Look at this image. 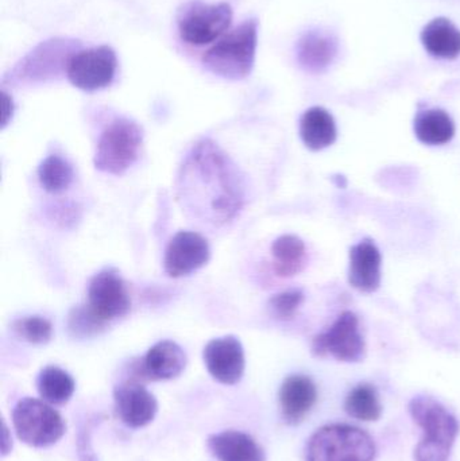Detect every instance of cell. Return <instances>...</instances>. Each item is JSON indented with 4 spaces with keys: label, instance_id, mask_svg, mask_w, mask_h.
<instances>
[{
    "label": "cell",
    "instance_id": "cell-1",
    "mask_svg": "<svg viewBox=\"0 0 460 461\" xmlns=\"http://www.w3.org/2000/svg\"><path fill=\"white\" fill-rule=\"evenodd\" d=\"M181 200L203 221L221 226L242 210V178L231 159L212 140L194 146L180 176Z\"/></svg>",
    "mask_w": 460,
    "mask_h": 461
},
{
    "label": "cell",
    "instance_id": "cell-2",
    "mask_svg": "<svg viewBox=\"0 0 460 461\" xmlns=\"http://www.w3.org/2000/svg\"><path fill=\"white\" fill-rule=\"evenodd\" d=\"M410 411L423 429V440L415 449L416 461H447L459 432L455 417L431 397L413 398Z\"/></svg>",
    "mask_w": 460,
    "mask_h": 461
},
{
    "label": "cell",
    "instance_id": "cell-3",
    "mask_svg": "<svg viewBox=\"0 0 460 461\" xmlns=\"http://www.w3.org/2000/svg\"><path fill=\"white\" fill-rule=\"evenodd\" d=\"M257 41L258 26L250 19L216 42L203 57V64L219 77L242 80L253 70Z\"/></svg>",
    "mask_w": 460,
    "mask_h": 461
},
{
    "label": "cell",
    "instance_id": "cell-4",
    "mask_svg": "<svg viewBox=\"0 0 460 461\" xmlns=\"http://www.w3.org/2000/svg\"><path fill=\"white\" fill-rule=\"evenodd\" d=\"M375 446L365 430L350 425H329L311 438L308 461H373Z\"/></svg>",
    "mask_w": 460,
    "mask_h": 461
},
{
    "label": "cell",
    "instance_id": "cell-5",
    "mask_svg": "<svg viewBox=\"0 0 460 461\" xmlns=\"http://www.w3.org/2000/svg\"><path fill=\"white\" fill-rule=\"evenodd\" d=\"M143 134L129 119H118L103 131L95 154V167L108 175H123L140 156Z\"/></svg>",
    "mask_w": 460,
    "mask_h": 461
},
{
    "label": "cell",
    "instance_id": "cell-6",
    "mask_svg": "<svg viewBox=\"0 0 460 461\" xmlns=\"http://www.w3.org/2000/svg\"><path fill=\"white\" fill-rule=\"evenodd\" d=\"M77 41L53 38L40 43L11 70L14 83H43L67 73L70 59L77 53Z\"/></svg>",
    "mask_w": 460,
    "mask_h": 461
},
{
    "label": "cell",
    "instance_id": "cell-7",
    "mask_svg": "<svg viewBox=\"0 0 460 461\" xmlns=\"http://www.w3.org/2000/svg\"><path fill=\"white\" fill-rule=\"evenodd\" d=\"M13 422L18 438L34 448L53 446L65 433L62 417L48 403L35 398H24L16 403Z\"/></svg>",
    "mask_w": 460,
    "mask_h": 461
},
{
    "label": "cell",
    "instance_id": "cell-8",
    "mask_svg": "<svg viewBox=\"0 0 460 461\" xmlns=\"http://www.w3.org/2000/svg\"><path fill=\"white\" fill-rule=\"evenodd\" d=\"M231 21L232 10L227 3L191 2L178 13V30L189 45L204 46L221 37Z\"/></svg>",
    "mask_w": 460,
    "mask_h": 461
},
{
    "label": "cell",
    "instance_id": "cell-9",
    "mask_svg": "<svg viewBox=\"0 0 460 461\" xmlns=\"http://www.w3.org/2000/svg\"><path fill=\"white\" fill-rule=\"evenodd\" d=\"M312 352L315 357L332 355L340 362H359L365 355V340L356 314L343 312L326 332L313 339Z\"/></svg>",
    "mask_w": 460,
    "mask_h": 461
},
{
    "label": "cell",
    "instance_id": "cell-10",
    "mask_svg": "<svg viewBox=\"0 0 460 461\" xmlns=\"http://www.w3.org/2000/svg\"><path fill=\"white\" fill-rule=\"evenodd\" d=\"M116 65L115 51L108 46H99L77 51L68 64L67 76L76 88L97 91L113 83Z\"/></svg>",
    "mask_w": 460,
    "mask_h": 461
},
{
    "label": "cell",
    "instance_id": "cell-11",
    "mask_svg": "<svg viewBox=\"0 0 460 461\" xmlns=\"http://www.w3.org/2000/svg\"><path fill=\"white\" fill-rule=\"evenodd\" d=\"M86 306L104 324L124 316L130 311L131 301L126 284L118 271L105 268L92 278L88 287Z\"/></svg>",
    "mask_w": 460,
    "mask_h": 461
},
{
    "label": "cell",
    "instance_id": "cell-12",
    "mask_svg": "<svg viewBox=\"0 0 460 461\" xmlns=\"http://www.w3.org/2000/svg\"><path fill=\"white\" fill-rule=\"evenodd\" d=\"M210 255V244L204 236L192 230H180L167 244L165 271L172 278L189 276L207 265Z\"/></svg>",
    "mask_w": 460,
    "mask_h": 461
},
{
    "label": "cell",
    "instance_id": "cell-13",
    "mask_svg": "<svg viewBox=\"0 0 460 461\" xmlns=\"http://www.w3.org/2000/svg\"><path fill=\"white\" fill-rule=\"evenodd\" d=\"M115 411L119 420L129 428H143L156 417V398L138 381H126L113 390Z\"/></svg>",
    "mask_w": 460,
    "mask_h": 461
},
{
    "label": "cell",
    "instance_id": "cell-14",
    "mask_svg": "<svg viewBox=\"0 0 460 461\" xmlns=\"http://www.w3.org/2000/svg\"><path fill=\"white\" fill-rule=\"evenodd\" d=\"M203 357L208 373L221 384H238L245 373V352L234 336L211 340L205 346Z\"/></svg>",
    "mask_w": 460,
    "mask_h": 461
},
{
    "label": "cell",
    "instance_id": "cell-15",
    "mask_svg": "<svg viewBox=\"0 0 460 461\" xmlns=\"http://www.w3.org/2000/svg\"><path fill=\"white\" fill-rule=\"evenodd\" d=\"M383 257L374 241L370 239L359 241L350 249L348 282L359 292L373 293L381 285Z\"/></svg>",
    "mask_w": 460,
    "mask_h": 461
},
{
    "label": "cell",
    "instance_id": "cell-16",
    "mask_svg": "<svg viewBox=\"0 0 460 461\" xmlns=\"http://www.w3.org/2000/svg\"><path fill=\"white\" fill-rule=\"evenodd\" d=\"M186 366V355L175 341L164 340L151 347L140 363V374L153 381L177 378Z\"/></svg>",
    "mask_w": 460,
    "mask_h": 461
},
{
    "label": "cell",
    "instance_id": "cell-17",
    "mask_svg": "<svg viewBox=\"0 0 460 461\" xmlns=\"http://www.w3.org/2000/svg\"><path fill=\"white\" fill-rule=\"evenodd\" d=\"M318 392L312 379L305 375H292L284 381L280 390L283 417L288 424L304 420L315 405Z\"/></svg>",
    "mask_w": 460,
    "mask_h": 461
},
{
    "label": "cell",
    "instance_id": "cell-18",
    "mask_svg": "<svg viewBox=\"0 0 460 461\" xmlns=\"http://www.w3.org/2000/svg\"><path fill=\"white\" fill-rule=\"evenodd\" d=\"M208 449L219 461H265L264 449L251 436L238 430L212 435L208 438Z\"/></svg>",
    "mask_w": 460,
    "mask_h": 461
},
{
    "label": "cell",
    "instance_id": "cell-19",
    "mask_svg": "<svg viewBox=\"0 0 460 461\" xmlns=\"http://www.w3.org/2000/svg\"><path fill=\"white\" fill-rule=\"evenodd\" d=\"M337 124L329 111L312 107L302 116L300 137L310 150L329 148L337 140Z\"/></svg>",
    "mask_w": 460,
    "mask_h": 461
},
{
    "label": "cell",
    "instance_id": "cell-20",
    "mask_svg": "<svg viewBox=\"0 0 460 461\" xmlns=\"http://www.w3.org/2000/svg\"><path fill=\"white\" fill-rule=\"evenodd\" d=\"M424 48L437 59H454L460 54V32L448 19L437 18L421 32Z\"/></svg>",
    "mask_w": 460,
    "mask_h": 461
},
{
    "label": "cell",
    "instance_id": "cell-21",
    "mask_svg": "<svg viewBox=\"0 0 460 461\" xmlns=\"http://www.w3.org/2000/svg\"><path fill=\"white\" fill-rule=\"evenodd\" d=\"M337 54V43L329 35L311 32L300 40L297 46V59L308 72H321L326 69Z\"/></svg>",
    "mask_w": 460,
    "mask_h": 461
},
{
    "label": "cell",
    "instance_id": "cell-22",
    "mask_svg": "<svg viewBox=\"0 0 460 461\" xmlns=\"http://www.w3.org/2000/svg\"><path fill=\"white\" fill-rule=\"evenodd\" d=\"M415 134L424 145L443 146L455 135V124L446 111H421L415 119Z\"/></svg>",
    "mask_w": 460,
    "mask_h": 461
},
{
    "label": "cell",
    "instance_id": "cell-23",
    "mask_svg": "<svg viewBox=\"0 0 460 461\" xmlns=\"http://www.w3.org/2000/svg\"><path fill=\"white\" fill-rule=\"evenodd\" d=\"M275 271L277 276L288 278L296 276L307 262L304 241L296 235H283L272 246Z\"/></svg>",
    "mask_w": 460,
    "mask_h": 461
},
{
    "label": "cell",
    "instance_id": "cell-24",
    "mask_svg": "<svg viewBox=\"0 0 460 461\" xmlns=\"http://www.w3.org/2000/svg\"><path fill=\"white\" fill-rule=\"evenodd\" d=\"M37 387L45 402L62 405L72 398L76 384L67 371L56 366H49L38 375Z\"/></svg>",
    "mask_w": 460,
    "mask_h": 461
},
{
    "label": "cell",
    "instance_id": "cell-25",
    "mask_svg": "<svg viewBox=\"0 0 460 461\" xmlns=\"http://www.w3.org/2000/svg\"><path fill=\"white\" fill-rule=\"evenodd\" d=\"M345 409L354 419L361 421H377L381 416L377 390L372 384H358L346 398Z\"/></svg>",
    "mask_w": 460,
    "mask_h": 461
},
{
    "label": "cell",
    "instance_id": "cell-26",
    "mask_svg": "<svg viewBox=\"0 0 460 461\" xmlns=\"http://www.w3.org/2000/svg\"><path fill=\"white\" fill-rule=\"evenodd\" d=\"M41 185L49 194H59L70 185L73 180L72 167L59 156H49L41 162L38 169Z\"/></svg>",
    "mask_w": 460,
    "mask_h": 461
},
{
    "label": "cell",
    "instance_id": "cell-27",
    "mask_svg": "<svg viewBox=\"0 0 460 461\" xmlns=\"http://www.w3.org/2000/svg\"><path fill=\"white\" fill-rule=\"evenodd\" d=\"M14 330L23 340L32 344H46L53 335V325L45 317L32 316L18 320Z\"/></svg>",
    "mask_w": 460,
    "mask_h": 461
},
{
    "label": "cell",
    "instance_id": "cell-28",
    "mask_svg": "<svg viewBox=\"0 0 460 461\" xmlns=\"http://www.w3.org/2000/svg\"><path fill=\"white\" fill-rule=\"evenodd\" d=\"M304 301V293L300 289L285 290L270 298L273 313L281 320H291Z\"/></svg>",
    "mask_w": 460,
    "mask_h": 461
},
{
    "label": "cell",
    "instance_id": "cell-29",
    "mask_svg": "<svg viewBox=\"0 0 460 461\" xmlns=\"http://www.w3.org/2000/svg\"><path fill=\"white\" fill-rule=\"evenodd\" d=\"M104 327L88 306L73 309L69 316V330L75 336H91L99 332Z\"/></svg>",
    "mask_w": 460,
    "mask_h": 461
},
{
    "label": "cell",
    "instance_id": "cell-30",
    "mask_svg": "<svg viewBox=\"0 0 460 461\" xmlns=\"http://www.w3.org/2000/svg\"><path fill=\"white\" fill-rule=\"evenodd\" d=\"M3 100V119H2V127H5L8 124V121L13 118L14 113V103L13 99L8 96L5 92L2 94Z\"/></svg>",
    "mask_w": 460,
    "mask_h": 461
}]
</instances>
